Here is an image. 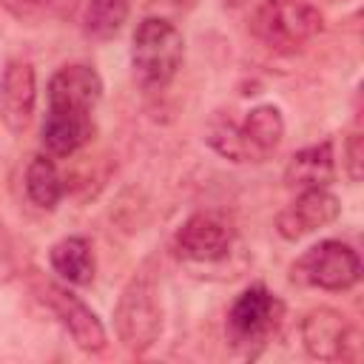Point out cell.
Returning a JSON list of instances; mask_svg holds the SVG:
<instances>
[{"instance_id":"cell-7","label":"cell","mask_w":364,"mask_h":364,"mask_svg":"<svg viewBox=\"0 0 364 364\" xmlns=\"http://www.w3.org/2000/svg\"><path fill=\"white\" fill-rule=\"evenodd\" d=\"M233 242H236V228L225 213L199 210L182 222V228L176 230L173 247L188 262L210 264V262H222L230 253Z\"/></svg>"},{"instance_id":"cell-18","label":"cell","mask_w":364,"mask_h":364,"mask_svg":"<svg viewBox=\"0 0 364 364\" xmlns=\"http://www.w3.org/2000/svg\"><path fill=\"white\" fill-rule=\"evenodd\" d=\"M344 154H347V159H344V165H347V173H350V179L353 182H358L361 179V156H364V145H361V134H353L350 139H347V148H344Z\"/></svg>"},{"instance_id":"cell-17","label":"cell","mask_w":364,"mask_h":364,"mask_svg":"<svg viewBox=\"0 0 364 364\" xmlns=\"http://www.w3.org/2000/svg\"><path fill=\"white\" fill-rule=\"evenodd\" d=\"M128 0H88L82 11V28L94 40H111L128 20Z\"/></svg>"},{"instance_id":"cell-6","label":"cell","mask_w":364,"mask_h":364,"mask_svg":"<svg viewBox=\"0 0 364 364\" xmlns=\"http://www.w3.org/2000/svg\"><path fill=\"white\" fill-rule=\"evenodd\" d=\"M284 304L264 284L245 287L228 310V338L239 350L262 347L279 327Z\"/></svg>"},{"instance_id":"cell-16","label":"cell","mask_w":364,"mask_h":364,"mask_svg":"<svg viewBox=\"0 0 364 364\" xmlns=\"http://www.w3.org/2000/svg\"><path fill=\"white\" fill-rule=\"evenodd\" d=\"M63 176L51 159V154H37L31 156L28 168H26V193L37 208L54 210L63 199Z\"/></svg>"},{"instance_id":"cell-11","label":"cell","mask_w":364,"mask_h":364,"mask_svg":"<svg viewBox=\"0 0 364 364\" xmlns=\"http://www.w3.org/2000/svg\"><path fill=\"white\" fill-rule=\"evenodd\" d=\"M338 213H341V205H338V196L330 193V188L299 191V196L276 216V230L282 239L296 242L307 233H316L333 225Z\"/></svg>"},{"instance_id":"cell-12","label":"cell","mask_w":364,"mask_h":364,"mask_svg":"<svg viewBox=\"0 0 364 364\" xmlns=\"http://www.w3.org/2000/svg\"><path fill=\"white\" fill-rule=\"evenodd\" d=\"M37 80L26 60H9L0 74V122L11 134H23L34 117Z\"/></svg>"},{"instance_id":"cell-4","label":"cell","mask_w":364,"mask_h":364,"mask_svg":"<svg viewBox=\"0 0 364 364\" xmlns=\"http://www.w3.org/2000/svg\"><path fill=\"white\" fill-rule=\"evenodd\" d=\"M114 327L122 347L131 353H145L159 338L162 310L156 301V284L151 273L142 270L125 284L114 307Z\"/></svg>"},{"instance_id":"cell-1","label":"cell","mask_w":364,"mask_h":364,"mask_svg":"<svg viewBox=\"0 0 364 364\" xmlns=\"http://www.w3.org/2000/svg\"><path fill=\"white\" fill-rule=\"evenodd\" d=\"M284 136V119L276 105H256L242 122L216 114L208 125V145L233 162H264L276 154Z\"/></svg>"},{"instance_id":"cell-10","label":"cell","mask_w":364,"mask_h":364,"mask_svg":"<svg viewBox=\"0 0 364 364\" xmlns=\"http://www.w3.org/2000/svg\"><path fill=\"white\" fill-rule=\"evenodd\" d=\"M43 299L48 301V307L57 313V318L63 321V327L71 333L74 344L85 353H102L105 344H108V336H105V327L102 321L97 318V313L80 299L74 296L68 287L63 284H54V282H46L43 287Z\"/></svg>"},{"instance_id":"cell-8","label":"cell","mask_w":364,"mask_h":364,"mask_svg":"<svg viewBox=\"0 0 364 364\" xmlns=\"http://www.w3.org/2000/svg\"><path fill=\"white\" fill-rule=\"evenodd\" d=\"M100 97H102V80L85 63L63 65L48 80V111L91 117Z\"/></svg>"},{"instance_id":"cell-3","label":"cell","mask_w":364,"mask_h":364,"mask_svg":"<svg viewBox=\"0 0 364 364\" xmlns=\"http://www.w3.org/2000/svg\"><path fill=\"white\" fill-rule=\"evenodd\" d=\"M324 26L313 0H264L250 14V34L273 51H296Z\"/></svg>"},{"instance_id":"cell-13","label":"cell","mask_w":364,"mask_h":364,"mask_svg":"<svg viewBox=\"0 0 364 364\" xmlns=\"http://www.w3.org/2000/svg\"><path fill=\"white\" fill-rule=\"evenodd\" d=\"M333 176H336L333 142H318L296 151L284 168V185L296 193L310 188H330Z\"/></svg>"},{"instance_id":"cell-9","label":"cell","mask_w":364,"mask_h":364,"mask_svg":"<svg viewBox=\"0 0 364 364\" xmlns=\"http://www.w3.org/2000/svg\"><path fill=\"white\" fill-rule=\"evenodd\" d=\"M301 344L307 350L310 358L318 361H341L350 358L355 341V330L350 327V321L333 310V307H313L304 318H301Z\"/></svg>"},{"instance_id":"cell-14","label":"cell","mask_w":364,"mask_h":364,"mask_svg":"<svg viewBox=\"0 0 364 364\" xmlns=\"http://www.w3.org/2000/svg\"><path fill=\"white\" fill-rule=\"evenodd\" d=\"M91 136H94V117L48 111L43 119V128H40L43 148L51 156H71L82 145H88Z\"/></svg>"},{"instance_id":"cell-19","label":"cell","mask_w":364,"mask_h":364,"mask_svg":"<svg viewBox=\"0 0 364 364\" xmlns=\"http://www.w3.org/2000/svg\"><path fill=\"white\" fill-rule=\"evenodd\" d=\"M228 6H233V9H239V6H245V3H250V0H225Z\"/></svg>"},{"instance_id":"cell-15","label":"cell","mask_w":364,"mask_h":364,"mask_svg":"<svg viewBox=\"0 0 364 364\" xmlns=\"http://www.w3.org/2000/svg\"><path fill=\"white\" fill-rule=\"evenodd\" d=\"M48 262H51V270L68 282V284H91L94 282V270H97V262H94V250H91V242L85 236H65L60 239L51 253H48Z\"/></svg>"},{"instance_id":"cell-2","label":"cell","mask_w":364,"mask_h":364,"mask_svg":"<svg viewBox=\"0 0 364 364\" xmlns=\"http://www.w3.org/2000/svg\"><path fill=\"white\" fill-rule=\"evenodd\" d=\"M185 60V37L165 17H145L131 40L134 77L145 88L168 85Z\"/></svg>"},{"instance_id":"cell-5","label":"cell","mask_w":364,"mask_h":364,"mask_svg":"<svg viewBox=\"0 0 364 364\" xmlns=\"http://www.w3.org/2000/svg\"><path fill=\"white\" fill-rule=\"evenodd\" d=\"M290 279L307 287H321V290H350L361 279L358 250L350 247L347 242L324 239L293 262Z\"/></svg>"}]
</instances>
